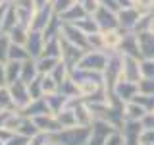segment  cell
<instances>
[{
  "instance_id": "obj_9",
  "label": "cell",
  "mask_w": 154,
  "mask_h": 145,
  "mask_svg": "<svg viewBox=\"0 0 154 145\" xmlns=\"http://www.w3.org/2000/svg\"><path fill=\"white\" fill-rule=\"evenodd\" d=\"M87 16V12H85V8L81 6V2H73L69 8L66 10V12H62V19L64 21H79V19H83Z\"/></svg>"
},
{
  "instance_id": "obj_14",
  "label": "cell",
  "mask_w": 154,
  "mask_h": 145,
  "mask_svg": "<svg viewBox=\"0 0 154 145\" xmlns=\"http://www.w3.org/2000/svg\"><path fill=\"white\" fill-rule=\"evenodd\" d=\"M12 105H14V101H12V95H10V89H6V87L0 85V108L10 110Z\"/></svg>"
},
{
  "instance_id": "obj_4",
  "label": "cell",
  "mask_w": 154,
  "mask_h": 145,
  "mask_svg": "<svg viewBox=\"0 0 154 145\" xmlns=\"http://www.w3.org/2000/svg\"><path fill=\"white\" fill-rule=\"evenodd\" d=\"M62 31H64V37L66 41L73 43V45H77L79 48H83V50H87L89 48V41H87V33H83L77 25H69L67 21L62 23Z\"/></svg>"
},
{
  "instance_id": "obj_3",
  "label": "cell",
  "mask_w": 154,
  "mask_h": 145,
  "mask_svg": "<svg viewBox=\"0 0 154 145\" xmlns=\"http://www.w3.org/2000/svg\"><path fill=\"white\" fill-rule=\"evenodd\" d=\"M10 95H12L14 105L19 106V108L27 106V105L33 101L31 95H29V85L25 83V81H21V79H17V81H14V83H10Z\"/></svg>"
},
{
  "instance_id": "obj_18",
  "label": "cell",
  "mask_w": 154,
  "mask_h": 145,
  "mask_svg": "<svg viewBox=\"0 0 154 145\" xmlns=\"http://www.w3.org/2000/svg\"><path fill=\"white\" fill-rule=\"evenodd\" d=\"M146 31H148V33H152V35H154V16H152L150 19H148V23H146Z\"/></svg>"
},
{
  "instance_id": "obj_17",
  "label": "cell",
  "mask_w": 154,
  "mask_h": 145,
  "mask_svg": "<svg viewBox=\"0 0 154 145\" xmlns=\"http://www.w3.org/2000/svg\"><path fill=\"white\" fill-rule=\"evenodd\" d=\"M129 2H131L133 8L139 10V12H146V10H150L154 6V0H129Z\"/></svg>"
},
{
  "instance_id": "obj_22",
  "label": "cell",
  "mask_w": 154,
  "mask_h": 145,
  "mask_svg": "<svg viewBox=\"0 0 154 145\" xmlns=\"http://www.w3.org/2000/svg\"><path fill=\"white\" fill-rule=\"evenodd\" d=\"M0 145H4V141H2V139H0Z\"/></svg>"
},
{
  "instance_id": "obj_13",
  "label": "cell",
  "mask_w": 154,
  "mask_h": 145,
  "mask_svg": "<svg viewBox=\"0 0 154 145\" xmlns=\"http://www.w3.org/2000/svg\"><path fill=\"white\" fill-rule=\"evenodd\" d=\"M31 56L29 54V50L23 48V45H16V43H10V52H8V58L10 60H27V58Z\"/></svg>"
},
{
  "instance_id": "obj_11",
  "label": "cell",
  "mask_w": 154,
  "mask_h": 145,
  "mask_svg": "<svg viewBox=\"0 0 154 145\" xmlns=\"http://www.w3.org/2000/svg\"><path fill=\"white\" fill-rule=\"evenodd\" d=\"M146 112H148V110L144 108L143 105H139L137 101H131V103H127V105H125L123 116H125L127 120H143Z\"/></svg>"
},
{
  "instance_id": "obj_20",
  "label": "cell",
  "mask_w": 154,
  "mask_h": 145,
  "mask_svg": "<svg viewBox=\"0 0 154 145\" xmlns=\"http://www.w3.org/2000/svg\"><path fill=\"white\" fill-rule=\"evenodd\" d=\"M6 8L8 6H2V8H0V31H2V19H4V12H6Z\"/></svg>"
},
{
  "instance_id": "obj_23",
  "label": "cell",
  "mask_w": 154,
  "mask_h": 145,
  "mask_svg": "<svg viewBox=\"0 0 154 145\" xmlns=\"http://www.w3.org/2000/svg\"><path fill=\"white\" fill-rule=\"evenodd\" d=\"M150 112H152V114H154V108H152V110H150Z\"/></svg>"
},
{
  "instance_id": "obj_16",
  "label": "cell",
  "mask_w": 154,
  "mask_h": 145,
  "mask_svg": "<svg viewBox=\"0 0 154 145\" xmlns=\"http://www.w3.org/2000/svg\"><path fill=\"white\" fill-rule=\"evenodd\" d=\"M10 37H0V62H6L8 58V52H10Z\"/></svg>"
},
{
  "instance_id": "obj_19",
  "label": "cell",
  "mask_w": 154,
  "mask_h": 145,
  "mask_svg": "<svg viewBox=\"0 0 154 145\" xmlns=\"http://www.w3.org/2000/svg\"><path fill=\"white\" fill-rule=\"evenodd\" d=\"M33 2H35V8L38 10V8H42V6H46V4H48V0H33Z\"/></svg>"
},
{
  "instance_id": "obj_1",
  "label": "cell",
  "mask_w": 154,
  "mask_h": 145,
  "mask_svg": "<svg viewBox=\"0 0 154 145\" xmlns=\"http://www.w3.org/2000/svg\"><path fill=\"white\" fill-rule=\"evenodd\" d=\"M58 135H54L52 139H56V145H87L91 135V128L85 126H71V128H64L60 132H56Z\"/></svg>"
},
{
  "instance_id": "obj_5",
  "label": "cell",
  "mask_w": 154,
  "mask_h": 145,
  "mask_svg": "<svg viewBox=\"0 0 154 145\" xmlns=\"http://www.w3.org/2000/svg\"><path fill=\"white\" fill-rule=\"evenodd\" d=\"M100 39H102V48H112V50H116V48H119V45H122L123 35L118 27H112V29H102L100 31Z\"/></svg>"
},
{
  "instance_id": "obj_12",
  "label": "cell",
  "mask_w": 154,
  "mask_h": 145,
  "mask_svg": "<svg viewBox=\"0 0 154 145\" xmlns=\"http://www.w3.org/2000/svg\"><path fill=\"white\" fill-rule=\"evenodd\" d=\"M4 70H6V83H14V81L19 79V76H21V62L19 60H10L6 66H4Z\"/></svg>"
},
{
  "instance_id": "obj_21",
  "label": "cell",
  "mask_w": 154,
  "mask_h": 145,
  "mask_svg": "<svg viewBox=\"0 0 154 145\" xmlns=\"http://www.w3.org/2000/svg\"><path fill=\"white\" fill-rule=\"evenodd\" d=\"M45 145H56V143H54V141H50V143H45Z\"/></svg>"
},
{
  "instance_id": "obj_8",
  "label": "cell",
  "mask_w": 154,
  "mask_h": 145,
  "mask_svg": "<svg viewBox=\"0 0 154 145\" xmlns=\"http://www.w3.org/2000/svg\"><path fill=\"white\" fill-rule=\"evenodd\" d=\"M27 50H29V54L31 56H41V50L45 47V37L41 35L38 31H29V37H27Z\"/></svg>"
},
{
  "instance_id": "obj_10",
  "label": "cell",
  "mask_w": 154,
  "mask_h": 145,
  "mask_svg": "<svg viewBox=\"0 0 154 145\" xmlns=\"http://www.w3.org/2000/svg\"><path fill=\"white\" fill-rule=\"evenodd\" d=\"M37 74H38L37 60H31V58H27V60L21 64V76H19V79L25 81V83L29 85V83H31V81L37 77Z\"/></svg>"
},
{
  "instance_id": "obj_2",
  "label": "cell",
  "mask_w": 154,
  "mask_h": 145,
  "mask_svg": "<svg viewBox=\"0 0 154 145\" xmlns=\"http://www.w3.org/2000/svg\"><path fill=\"white\" fill-rule=\"evenodd\" d=\"M108 66V56L98 52V48H93V52H85L83 58L79 60V66L77 68H83V70H98L102 72Z\"/></svg>"
},
{
  "instance_id": "obj_7",
  "label": "cell",
  "mask_w": 154,
  "mask_h": 145,
  "mask_svg": "<svg viewBox=\"0 0 154 145\" xmlns=\"http://www.w3.org/2000/svg\"><path fill=\"white\" fill-rule=\"evenodd\" d=\"M139 39V50H141L143 56L146 58H154V35L148 31H143L137 35Z\"/></svg>"
},
{
  "instance_id": "obj_6",
  "label": "cell",
  "mask_w": 154,
  "mask_h": 145,
  "mask_svg": "<svg viewBox=\"0 0 154 145\" xmlns=\"http://www.w3.org/2000/svg\"><path fill=\"white\" fill-rule=\"evenodd\" d=\"M96 19L94 21L98 23L100 29H112V27H118V19H116V16L112 12H108V8L104 6H98V10L94 12Z\"/></svg>"
},
{
  "instance_id": "obj_15",
  "label": "cell",
  "mask_w": 154,
  "mask_h": 145,
  "mask_svg": "<svg viewBox=\"0 0 154 145\" xmlns=\"http://www.w3.org/2000/svg\"><path fill=\"white\" fill-rule=\"evenodd\" d=\"M141 76L143 77H152L154 79V60L152 58H146L141 64Z\"/></svg>"
}]
</instances>
